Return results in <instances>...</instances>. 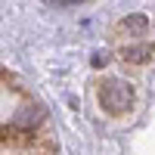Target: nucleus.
Returning a JSON list of instances; mask_svg holds the SVG:
<instances>
[{
  "instance_id": "nucleus-5",
  "label": "nucleus",
  "mask_w": 155,
  "mask_h": 155,
  "mask_svg": "<svg viewBox=\"0 0 155 155\" xmlns=\"http://www.w3.org/2000/svg\"><path fill=\"white\" fill-rule=\"evenodd\" d=\"M106 62H109V56H102V53H96V56H93V65H96V68H102Z\"/></svg>"
},
{
  "instance_id": "nucleus-3",
  "label": "nucleus",
  "mask_w": 155,
  "mask_h": 155,
  "mask_svg": "<svg viewBox=\"0 0 155 155\" xmlns=\"http://www.w3.org/2000/svg\"><path fill=\"white\" fill-rule=\"evenodd\" d=\"M44 121V112H41V106H25V109H19L16 115H12V121L9 124H16V127H22V130H34L37 124Z\"/></svg>"
},
{
  "instance_id": "nucleus-1",
  "label": "nucleus",
  "mask_w": 155,
  "mask_h": 155,
  "mask_svg": "<svg viewBox=\"0 0 155 155\" xmlns=\"http://www.w3.org/2000/svg\"><path fill=\"white\" fill-rule=\"evenodd\" d=\"M99 106L109 115H127L134 106V87L124 81H102L99 84Z\"/></svg>"
},
{
  "instance_id": "nucleus-2",
  "label": "nucleus",
  "mask_w": 155,
  "mask_h": 155,
  "mask_svg": "<svg viewBox=\"0 0 155 155\" xmlns=\"http://www.w3.org/2000/svg\"><path fill=\"white\" fill-rule=\"evenodd\" d=\"M155 56V44H134L121 50V59L127 65H146V62Z\"/></svg>"
},
{
  "instance_id": "nucleus-4",
  "label": "nucleus",
  "mask_w": 155,
  "mask_h": 155,
  "mask_svg": "<svg viewBox=\"0 0 155 155\" xmlns=\"http://www.w3.org/2000/svg\"><path fill=\"white\" fill-rule=\"evenodd\" d=\"M121 31H134V34H143L146 28H149V19L146 16H127V19H121V25H118Z\"/></svg>"
}]
</instances>
